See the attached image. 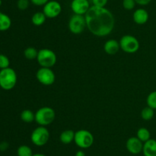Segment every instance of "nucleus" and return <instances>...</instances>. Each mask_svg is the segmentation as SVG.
Masks as SVG:
<instances>
[{"mask_svg":"<svg viewBox=\"0 0 156 156\" xmlns=\"http://www.w3.org/2000/svg\"><path fill=\"white\" fill-rule=\"evenodd\" d=\"M10 61L9 58L3 54H0V69H5L9 67Z\"/></svg>","mask_w":156,"mask_h":156,"instance_id":"obj_25","label":"nucleus"},{"mask_svg":"<svg viewBox=\"0 0 156 156\" xmlns=\"http://www.w3.org/2000/svg\"><path fill=\"white\" fill-rule=\"evenodd\" d=\"M91 2H92V4L94 6L104 8L108 4V0H91Z\"/></svg>","mask_w":156,"mask_h":156,"instance_id":"obj_28","label":"nucleus"},{"mask_svg":"<svg viewBox=\"0 0 156 156\" xmlns=\"http://www.w3.org/2000/svg\"><path fill=\"white\" fill-rule=\"evenodd\" d=\"M86 26V21H85V15H74L70 18L69 21V29L70 32L75 35L81 34Z\"/></svg>","mask_w":156,"mask_h":156,"instance_id":"obj_8","label":"nucleus"},{"mask_svg":"<svg viewBox=\"0 0 156 156\" xmlns=\"http://www.w3.org/2000/svg\"><path fill=\"white\" fill-rule=\"evenodd\" d=\"M135 0H123V7L128 11L133 10L136 6Z\"/></svg>","mask_w":156,"mask_h":156,"instance_id":"obj_26","label":"nucleus"},{"mask_svg":"<svg viewBox=\"0 0 156 156\" xmlns=\"http://www.w3.org/2000/svg\"><path fill=\"white\" fill-rule=\"evenodd\" d=\"M62 12V6L56 0L49 1L43 9V12L48 18H54L59 16Z\"/></svg>","mask_w":156,"mask_h":156,"instance_id":"obj_10","label":"nucleus"},{"mask_svg":"<svg viewBox=\"0 0 156 156\" xmlns=\"http://www.w3.org/2000/svg\"><path fill=\"white\" fill-rule=\"evenodd\" d=\"M120 48V42L114 39L108 40L104 45V50H105V53L109 55L116 54L119 51Z\"/></svg>","mask_w":156,"mask_h":156,"instance_id":"obj_14","label":"nucleus"},{"mask_svg":"<svg viewBox=\"0 0 156 156\" xmlns=\"http://www.w3.org/2000/svg\"><path fill=\"white\" fill-rule=\"evenodd\" d=\"M75 156H85V154L83 151H82V150H79V151H78L76 153Z\"/></svg>","mask_w":156,"mask_h":156,"instance_id":"obj_32","label":"nucleus"},{"mask_svg":"<svg viewBox=\"0 0 156 156\" xmlns=\"http://www.w3.org/2000/svg\"><path fill=\"white\" fill-rule=\"evenodd\" d=\"M30 2V0H18V2H17V7H18V9L21 11L26 10L29 7Z\"/></svg>","mask_w":156,"mask_h":156,"instance_id":"obj_27","label":"nucleus"},{"mask_svg":"<svg viewBox=\"0 0 156 156\" xmlns=\"http://www.w3.org/2000/svg\"><path fill=\"white\" fill-rule=\"evenodd\" d=\"M24 55L27 60L37 59L38 55V50L34 47H28L24 50Z\"/></svg>","mask_w":156,"mask_h":156,"instance_id":"obj_22","label":"nucleus"},{"mask_svg":"<svg viewBox=\"0 0 156 156\" xmlns=\"http://www.w3.org/2000/svg\"><path fill=\"white\" fill-rule=\"evenodd\" d=\"M148 106L153 109L154 110H156V90L152 91L148 95L147 99H146Z\"/></svg>","mask_w":156,"mask_h":156,"instance_id":"obj_24","label":"nucleus"},{"mask_svg":"<svg viewBox=\"0 0 156 156\" xmlns=\"http://www.w3.org/2000/svg\"><path fill=\"white\" fill-rule=\"evenodd\" d=\"M32 156H46V155L44 154H41V153H37V154H34Z\"/></svg>","mask_w":156,"mask_h":156,"instance_id":"obj_33","label":"nucleus"},{"mask_svg":"<svg viewBox=\"0 0 156 156\" xmlns=\"http://www.w3.org/2000/svg\"><path fill=\"white\" fill-rule=\"evenodd\" d=\"M50 139L49 130L45 126L40 125L33 130L30 135V140L36 146H44L48 142Z\"/></svg>","mask_w":156,"mask_h":156,"instance_id":"obj_6","label":"nucleus"},{"mask_svg":"<svg viewBox=\"0 0 156 156\" xmlns=\"http://www.w3.org/2000/svg\"><path fill=\"white\" fill-rule=\"evenodd\" d=\"M149 15L147 11L142 8L136 9L133 15V18L136 24H140V25L146 24L149 20Z\"/></svg>","mask_w":156,"mask_h":156,"instance_id":"obj_13","label":"nucleus"},{"mask_svg":"<svg viewBox=\"0 0 156 156\" xmlns=\"http://www.w3.org/2000/svg\"><path fill=\"white\" fill-rule=\"evenodd\" d=\"M47 17L44 15L43 12H37L32 15L31 21L34 25L35 26H41L44 24L46 21Z\"/></svg>","mask_w":156,"mask_h":156,"instance_id":"obj_18","label":"nucleus"},{"mask_svg":"<svg viewBox=\"0 0 156 156\" xmlns=\"http://www.w3.org/2000/svg\"><path fill=\"white\" fill-rule=\"evenodd\" d=\"M56 113L53 109L49 106H44L40 108L35 113V121L37 124L42 126H46L54 121Z\"/></svg>","mask_w":156,"mask_h":156,"instance_id":"obj_3","label":"nucleus"},{"mask_svg":"<svg viewBox=\"0 0 156 156\" xmlns=\"http://www.w3.org/2000/svg\"><path fill=\"white\" fill-rule=\"evenodd\" d=\"M154 115H155L154 110L149 106L145 107L141 111V117L145 121L151 120L154 117Z\"/></svg>","mask_w":156,"mask_h":156,"instance_id":"obj_21","label":"nucleus"},{"mask_svg":"<svg viewBox=\"0 0 156 156\" xmlns=\"http://www.w3.org/2000/svg\"><path fill=\"white\" fill-rule=\"evenodd\" d=\"M37 60L41 67L51 68L56 64L57 58L54 51L48 48H43L38 50Z\"/></svg>","mask_w":156,"mask_h":156,"instance_id":"obj_4","label":"nucleus"},{"mask_svg":"<svg viewBox=\"0 0 156 156\" xmlns=\"http://www.w3.org/2000/svg\"><path fill=\"white\" fill-rule=\"evenodd\" d=\"M12 25V20L6 14L0 12V32L9 30Z\"/></svg>","mask_w":156,"mask_h":156,"instance_id":"obj_16","label":"nucleus"},{"mask_svg":"<svg viewBox=\"0 0 156 156\" xmlns=\"http://www.w3.org/2000/svg\"><path fill=\"white\" fill-rule=\"evenodd\" d=\"M9 144L7 142H0V151H5L9 148Z\"/></svg>","mask_w":156,"mask_h":156,"instance_id":"obj_30","label":"nucleus"},{"mask_svg":"<svg viewBox=\"0 0 156 156\" xmlns=\"http://www.w3.org/2000/svg\"><path fill=\"white\" fill-rule=\"evenodd\" d=\"M136 137L143 142H146L151 139L150 132L146 128L142 127L137 130Z\"/></svg>","mask_w":156,"mask_h":156,"instance_id":"obj_19","label":"nucleus"},{"mask_svg":"<svg viewBox=\"0 0 156 156\" xmlns=\"http://www.w3.org/2000/svg\"><path fill=\"white\" fill-rule=\"evenodd\" d=\"M144 156H156V140L150 139L143 143V151Z\"/></svg>","mask_w":156,"mask_h":156,"instance_id":"obj_15","label":"nucleus"},{"mask_svg":"<svg viewBox=\"0 0 156 156\" xmlns=\"http://www.w3.org/2000/svg\"><path fill=\"white\" fill-rule=\"evenodd\" d=\"M120 48L128 54H133L140 49V41L136 38L130 35H123L120 40Z\"/></svg>","mask_w":156,"mask_h":156,"instance_id":"obj_7","label":"nucleus"},{"mask_svg":"<svg viewBox=\"0 0 156 156\" xmlns=\"http://www.w3.org/2000/svg\"><path fill=\"white\" fill-rule=\"evenodd\" d=\"M2 6V0H0V6Z\"/></svg>","mask_w":156,"mask_h":156,"instance_id":"obj_34","label":"nucleus"},{"mask_svg":"<svg viewBox=\"0 0 156 156\" xmlns=\"http://www.w3.org/2000/svg\"><path fill=\"white\" fill-rule=\"evenodd\" d=\"M18 80L17 73L11 67L0 70V87L5 90H10L15 87Z\"/></svg>","mask_w":156,"mask_h":156,"instance_id":"obj_2","label":"nucleus"},{"mask_svg":"<svg viewBox=\"0 0 156 156\" xmlns=\"http://www.w3.org/2000/svg\"><path fill=\"white\" fill-rule=\"evenodd\" d=\"M30 2L36 6H44L50 0H30Z\"/></svg>","mask_w":156,"mask_h":156,"instance_id":"obj_29","label":"nucleus"},{"mask_svg":"<svg viewBox=\"0 0 156 156\" xmlns=\"http://www.w3.org/2000/svg\"><path fill=\"white\" fill-rule=\"evenodd\" d=\"M21 119L26 123H30L35 121V113L30 110H23L21 113Z\"/></svg>","mask_w":156,"mask_h":156,"instance_id":"obj_20","label":"nucleus"},{"mask_svg":"<svg viewBox=\"0 0 156 156\" xmlns=\"http://www.w3.org/2000/svg\"><path fill=\"white\" fill-rule=\"evenodd\" d=\"M70 7L76 15H85L89 10L91 6L88 0H73Z\"/></svg>","mask_w":156,"mask_h":156,"instance_id":"obj_11","label":"nucleus"},{"mask_svg":"<svg viewBox=\"0 0 156 156\" xmlns=\"http://www.w3.org/2000/svg\"><path fill=\"white\" fill-rule=\"evenodd\" d=\"M85 18L89 32L98 37H105L110 35L115 25L114 15L105 7L91 6L85 15Z\"/></svg>","mask_w":156,"mask_h":156,"instance_id":"obj_1","label":"nucleus"},{"mask_svg":"<svg viewBox=\"0 0 156 156\" xmlns=\"http://www.w3.org/2000/svg\"><path fill=\"white\" fill-rule=\"evenodd\" d=\"M151 1L152 0H135L136 3L141 6H147V5H149L151 2Z\"/></svg>","mask_w":156,"mask_h":156,"instance_id":"obj_31","label":"nucleus"},{"mask_svg":"<svg viewBox=\"0 0 156 156\" xmlns=\"http://www.w3.org/2000/svg\"><path fill=\"white\" fill-rule=\"evenodd\" d=\"M36 77L41 84L44 86H50L53 84L56 80L55 73L51 68L41 67L36 73Z\"/></svg>","mask_w":156,"mask_h":156,"instance_id":"obj_9","label":"nucleus"},{"mask_svg":"<svg viewBox=\"0 0 156 156\" xmlns=\"http://www.w3.org/2000/svg\"><path fill=\"white\" fill-rule=\"evenodd\" d=\"M74 142L81 148H88L94 143V136L91 132L86 129L78 130L75 132Z\"/></svg>","mask_w":156,"mask_h":156,"instance_id":"obj_5","label":"nucleus"},{"mask_svg":"<svg viewBox=\"0 0 156 156\" xmlns=\"http://www.w3.org/2000/svg\"><path fill=\"white\" fill-rule=\"evenodd\" d=\"M126 147L129 153L133 154H138L143 151V142L137 137H130L126 141Z\"/></svg>","mask_w":156,"mask_h":156,"instance_id":"obj_12","label":"nucleus"},{"mask_svg":"<svg viewBox=\"0 0 156 156\" xmlns=\"http://www.w3.org/2000/svg\"><path fill=\"white\" fill-rule=\"evenodd\" d=\"M75 132L71 129H67L62 132L59 136V140L62 143L68 145L71 143L73 141H74Z\"/></svg>","mask_w":156,"mask_h":156,"instance_id":"obj_17","label":"nucleus"},{"mask_svg":"<svg viewBox=\"0 0 156 156\" xmlns=\"http://www.w3.org/2000/svg\"><path fill=\"white\" fill-rule=\"evenodd\" d=\"M17 154L18 156H32L34 154L32 149L28 145H22L18 148Z\"/></svg>","mask_w":156,"mask_h":156,"instance_id":"obj_23","label":"nucleus"}]
</instances>
